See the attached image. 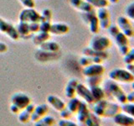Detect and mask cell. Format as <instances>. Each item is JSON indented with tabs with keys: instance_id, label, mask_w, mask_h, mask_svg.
I'll use <instances>...</instances> for the list:
<instances>
[{
	"instance_id": "2e32d148",
	"label": "cell",
	"mask_w": 134,
	"mask_h": 126,
	"mask_svg": "<svg viewBox=\"0 0 134 126\" xmlns=\"http://www.w3.org/2000/svg\"><path fill=\"white\" fill-rule=\"evenodd\" d=\"M114 123L119 126H134V118L119 112L112 118Z\"/></svg>"
},
{
	"instance_id": "277c9868",
	"label": "cell",
	"mask_w": 134,
	"mask_h": 126,
	"mask_svg": "<svg viewBox=\"0 0 134 126\" xmlns=\"http://www.w3.org/2000/svg\"><path fill=\"white\" fill-rule=\"evenodd\" d=\"M88 47L99 51H107L111 47V40L107 36L96 34L91 39Z\"/></svg>"
},
{
	"instance_id": "ac0fdd59",
	"label": "cell",
	"mask_w": 134,
	"mask_h": 126,
	"mask_svg": "<svg viewBox=\"0 0 134 126\" xmlns=\"http://www.w3.org/2000/svg\"><path fill=\"white\" fill-rule=\"evenodd\" d=\"M70 31V26L65 23H54L51 24L49 33L54 35H65Z\"/></svg>"
},
{
	"instance_id": "60d3db41",
	"label": "cell",
	"mask_w": 134,
	"mask_h": 126,
	"mask_svg": "<svg viewBox=\"0 0 134 126\" xmlns=\"http://www.w3.org/2000/svg\"><path fill=\"white\" fill-rule=\"evenodd\" d=\"M8 47L7 44L3 43V42H0V54L2 53H5L6 51H8Z\"/></svg>"
},
{
	"instance_id": "9c48e42d",
	"label": "cell",
	"mask_w": 134,
	"mask_h": 126,
	"mask_svg": "<svg viewBox=\"0 0 134 126\" xmlns=\"http://www.w3.org/2000/svg\"><path fill=\"white\" fill-rule=\"evenodd\" d=\"M116 25L119 28L120 31L127 38H133L134 26L132 20H130L126 16H119L116 19Z\"/></svg>"
},
{
	"instance_id": "f546056e",
	"label": "cell",
	"mask_w": 134,
	"mask_h": 126,
	"mask_svg": "<svg viewBox=\"0 0 134 126\" xmlns=\"http://www.w3.org/2000/svg\"><path fill=\"white\" fill-rule=\"evenodd\" d=\"M84 124H86V126H102L100 118L95 114L94 113H90L89 116Z\"/></svg>"
},
{
	"instance_id": "d4e9b609",
	"label": "cell",
	"mask_w": 134,
	"mask_h": 126,
	"mask_svg": "<svg viewBox=\"0 0 134 126\" xmlns=\"http://www.w3.org/2000/svg\"><path fill=\"white\" fill-rule=\"evenodd\" d=\"M39 49L40 50H43L45 52H51L56 53L60 50V45L55 41H45L44 43L40 45L39 46Z\"/></svg>"
},
{
	"instance_id": "e575fe53",
	"label": "cell",
	"mask_w": 134,
	"mask_h": 126,
	"mask_svg": "<svg viewBox=\"0 0 134 126\" xmlns=\"http://www.w3.org/2000/svg\"><path fill=\"white\" fill-rule=\"evenodd\" d=\"M133 109L134 104L132 103H122V105L121 106V110H122L124 113L130 116H133Z\"/></svg>"
},
{
	"instance_id": "e0dca14e",
	"label": "cell",
	"mask_w": 134,
	"mask_h": 126,
	"mask_svg": "<svg viewBox=\"0 0 134 126\" xmlns=\"http://www.w3.org/2000/svg\"><path fill=\"white\" fill-rule=\"evenodd\" d=\"M70 5L81 13H88L95 11V8L85 0H69Z\"/></svg>"
},
{
	"instance_id": "3957f363",
	"label": "cell",
	"mask_w": 134,
	"mask_h": 126,
	"mask_svg": "<svg viewBox=\"0 0 134 126\" xmlns=\"http://www.w3.org/2000/svg\"><path fill=\"white\" fill-rule=\"evenodd\" d=\"M108 77L116 82L132 83L134 81V75L123 68H115L109 71Z\"/></svg>"
},
{
	"instance_id": "d6986e66",
	"label": "cell",
	"mask_w": 134,
	"mask_h": 126,
	"mask_svg": "<svg viewBox=\"0 0 134 126\" xmlns=\"http://www.w3.org/2000/svg\"><path fill=\"white\" fill-rule=\"evenodd\" d=\"M48 112H49V106L47 104L42 103L40 105H37V106L35 107L34 112L32 113L30 120L35 123V122L38 121L40 119H41V118L47 115Z\"/></svg>"
},
{
	"instance_id": "603a6c76",
	"label": "cell",
	"mask_w": 134,
	"mask_h": 126,
	"mask_svg": "<svg viewBox=\"0 0 134 126\" xmlns=\"http://www.w3.org/2000/svg\"><path fill=\"white\" fill-rule=\"evenodd\" d=\"M90 109L88 108L87 103L85 102V101H81V104H80L79 108L76 112L77 114V120L80 122V123L84 124L86 122V119L88 118L90 114Z\"/></svg>"
},
{
	"instance_id": "8fae6325",
	"label": "cell",
	"mask_w": 134,
	"mask_h": 126,
	"mask_svg": "<svg viewBox=\"0 0 134 126\" xmlns=\"http://www.w3.org/2000/svg\"><path fill=\"white\" fill-rule=\"evenodd\" d=\"M96 17L99 21L100 29H107L110 25L111 24V14L108 8H97L96 12Z\"/></svg>"
},
{
	"instance_id": "ffe728a7",
	"label": "cell",
	"mask_w": 134,
	"mask_h": 126,
	"mask_svg": "<svg viewBox=\"0 0 134 126\" xmlns=\"http://www.w3.org/2000/svg\"><path fill=\"white\" fill-rule=\"evenodd\" d=\"M82 54L86 56L92 58H100L103 61H106L109 58V53L107 51H99V50H95L90 47L84 48L82 50Z\"/></svg>"
},
{
	"instance_id": "4316f807",
	"label": "cell",
	"mask_w": 134,
	"mask_h": 126,
	"mask_svg": "<svg viewBox=\"0 0 134 126\" xmlns=\"http://www.w3.org/2000/svg\"><path fill=\"white\" fill-rule=\"evenodd\" d=\"M89 88L91 90L92 97H93L94 103L100 100H102L106 98V92H105L103 88L100 87V86H94V87H91Z\"/></svg>"
},
{
	"instance_id": "44dd1931",
	"label": "cell",
	"mask_w": 134,
	"mask_h": 126,
	"mask_svg": "<svg viewBox=\"0 0 134 126\" xmlns=\"http://www.w3.org/2000/svg\"><path fill=\"white\" fill-rule=\"evenodd\" d=\"M47 102L50 106L58 112H60L62 109L66 108L65 103L56 95H49L47 97Z\"/></svg>"
},
{
	"instance_id": "7a4b0ae2",
	"label": "cell",
	"mask_w": 134,
	"mask_h": 126,
	"mask_svg": "<svg viewBox=\"0 0 134 126\" xmlns=\"http://www.w3.org/2000/svg\"><path fill=\"white\" fill-rule=\"evenodd\" d=\"M103 89L106 92V95L109 94L113 98H115L117 102L120 103H125L127 102V93L123 91L119 84L112 81V80H107L104 82V87Z\"/></svg>"
},
{
	"instance_id": "4dcf8cb0",
	"label": "cell",
	"mask_w": 134,
	"mask_h": 126,
	"mask_svg": "<svg viewBox=\"0 0 134 126\" xmlns=\"http://www.w3.org/2000/svg\"><path fill=\"white\" fill-rule=\"evenodd\" d=\"M81 101L80 100L79 98L74 97V98H70V101L68 102V104H67L66 108L71 112L72 114H73V113H76L80 104H81Z\"/></svg>"
},
{
	"instance_id": "ab89813d",
	"label": "cell",
	"mask_w": 134,
	"mask_h": 126,
	"mask_svg": "<svg viewBox=\"0 0 134 126\" xmlns=\"http://www.w3.org/2000/svg\"><path fill=\"white\" fill-rule=\"evenodd\" d=\"M9 108H10V112L12 113H14V114H19V112L21 111L18 107L15 106V105H14V104H11Z\"/></svg>"
},
{
	"instance_id": "74e56055",
	"label": "cell",
	"mask_w": 134,
	"mask_h": 126,
	"mask_svg": "<svg viewBox=\"0 0 134 126\" xmlns=\"http://www.w3.org/2000/svg\"><path fill=\"white\" fill-rule=\"evenodd\" d=\"M60 118L62 119H70L71 116H72V113H71V112L67 108H65L64 109H62V110L60 112Z\"/></svg>"
},
{
	"instance_id": "9a60e30c",
	"label": "cell",
	"mask_w": 134,
	"mask_h": 126,
	"mask_svg": "<svg viewBox=\"0 0 134 126\" xmlns=\"http://www.w3.org/2000/svg\"><path fill=\"white\" fill-rule=\"evenodd\" d=\"M76 94L85 101L87 104L94 103V99L91 92L90 88L83 83H78L76 87Z\"/></svg>"
},
{
	"instance_id": "ee69618b",
	"label": "cell",
	"mask_w": 134,
	"mask_h": 126,
	"mask_svg": "<svg viewBox=\"0 0 134 126\" xmlns=\"http://www.w3.org/2000/svg\"><path fill=\"white\" fill-rule=\"evenodd\" d=\"M109 3H112V4H116L120 2V0H107Z\"/></svg>"
},
{
	"instance_id": "ba28073f",
	"label": "cell",
	"mask_w": 134,
	"mask_h": 126,
	"mask_svg": "<svg viewBox=\"0 0 134 126\" xmlns=\"http://www.w3.org/2000/svg\"><path fill=\"white\" fill-rule=\"evenodd\" d=\"M111 37L114 40L117 46V49H118V51L121 56H124V55H126L129 51L130 49H131L129 38H127L124 34H122L121 31H118L113 35H111Z\"/></svg>"
},
{
	"instance_id": "1f68e13d",
	"label": "cell",
	"mask_w": 134,
	"mask_h": 126,
	"mask_svg": "<svg viewBox=\"0 0 134 126\" xmlns=\"http://www.w3.org/2000/svg\"><path fill=\"white\" fill-rule=\"evenodd\" d=\"M87 3H89L93 8H106L109 5L107 0H85Z\"/></svg>"
},
{
	"instance_id": "836d02e7",
	"label": "cell",
	"mask_w": 134,
	"mask_h": 126,
	"mask_svg": "<svg viewBox=\"0 0 134 126\" xmlns=\"http://www.w3.org/2000/svg\"><path fill=\"white\" fill-rule=\"evenodd\" d=\"M125 16L130 20L133 21L134 19V2H131L125 7Z\"/></svg>"
},
{
	"instance_id": "f35d334b",
	"label": "cell",
	"mask_w": 134,
	"mask_h": 126,
	"mask_svg": "<svg viewBox=\"0 0 134 126\" xmlns=\"http://www.w3.org/2000/svg\"><path fill=\"white\" fill-rule=\"evenodd\" d=\"M22 3V5L25 8H35V0H19Z\"/></svg>"
},
{
	"instance_id": "7bdbcfd3",
	"label": "cell",
	"mask_w": 134,
	"mask_h": 126,
	"mask_svg": "<svg viewBox=\"0 0 134 126\" xmlns=\"http://www.w3.org/2000/svg\"><path fill=\"white\" fill-rule=\"evenodd\" d=\"M126 70H127L129 72L134 74V64H126Z\"/></svg>"
},
{
	"instance_id": "83f0119b",
	"label": "cell",
	"mask_w": 134,
	"mask_h": 126,
	"mask_svg": "<svg viewBox=\"0 0 134 126\" xmlns=\"http://www.w3.org/2000/svg\"><path fill=\"white\" fill-rule=\"evenodd\" d=\"M104 61L102 60L100 58H92V57H89V56H84L80 58L79 60V63L82 67L87 66L91 64H102V62Z\"/></svg>"
},
{
	"instance_id": "5bb4252c",
	"label": "cell",
	"mask_w": 134,
	"mask_h": 126,
	"mask_svg": "<svg viewBox=\"0 0 134 126\" xmlns=\"http://www.w3.org/2000/svg\"><path fill=\"white\" fill-rule=\"evenodd\" d=\"M105 72V67L102 64H91L83 67L82 74L86 77H96V76H103Z\"/></svg>"
},
{
	"instance_id": "52a82bcc",
	"label": "cell",
	"mask_w": 134,
	"mask_h": 126,
	"mask_svg": "<svg viewBox=\"0 0 134 126\" xmlns=\"http://www.w3.org/2000/svg\"><path fill=\"white\" fill-rule=\"evenodd\" d=\"M81 19L85 23L89 30L93 35H96L100 31V24L97 19V17L95 11L88 12V13H81Z\"/></svg>"
},
{
	"instance_id": "f1b7e54d",
	"label": "cell",
	"mask_w": 134,
	"mask_h": 126,
	"mask_svg": "<svg viewBox=\"0 0 134 126\" xmlns=\"http://www.w3.org/2000/svg\"><path fill=\"white\" fill-rule=\"evenodd\" d=\"M55 119L53 116L45 115L35 122V126H54L55 124Z\"/></svg>"
},
{
	"instance_id": "4fadbf2b",
	"label": "cell",
	"mask_w": 134,
	"mask_h": 126,
	"mask_svg": "<svg viewBox=\"0 0 134 126\" xmlns=\"http://www.w3.org/2000/svg\"><path fill=\"white\" fill-rule=\"evenodd\" d=\"M41 19L40 22V30L43 32H49L50 25L52 24L53 19V13L52 10L49 8H44L40 14Z\"/></svg>"
},
{
	"instance_id": "b9f144b4",
	"label": "cell",
	"mask_w": 134,
	"mask_h": 126,
	"mask_svg": "<svg viewBox=\"0 0 134 126\" xmlns=\"http://www.w3.org/2000/svg\"><path fill=\"white\" fill-rule=\"evenodd\" d=\"M127 103H134V92H132L130 93L127 94Z\"/></svg>"
},
{
	"instance_id": "7c38bea8",
	"label": "cell",
	"mask_w": 134,
	"mask_h": 126,
	"mask_svg": "<svg viewBox=\"0 0 134 126\" xmlns=\"http://www.w3.org/2000/svg\"><path fill=\"white\" fill-rule=\"evenodd\" d=\"M11 104L18 107L20 110H23L29 104L31 103V98L29 95L24 92H15L11 96Z\"/></svg>"
},
{
	"instance_id": "30bf717a",
	"label": "cell",
	"mask_w": 134,
	"mask_h": 126,
	"mask_svg": "<svg viewBox=\"0 0 134 126\" xmlns=\"http://www.w3.org/2000/svg\"><path fill=\"white\" fill-rule=\"evenodd\" d=\"M0 32L9 37L12 40L17 41L19 40V36L18 32H17L16 27L1 17H0Z\"/></svg>"
},
{
	"instance_id": "cb8c5ba5",
	"label": "cell",
	"mask_w": 134,
	"mask_h": 126,
	"mask_svg": "<svg viewBox=\"0 0 134 126\" xmlns=\"http://www.w3.org/2000/svg\"><path fill=\"white\" fill-rule=\"evenodd\" d=\"M79 83L76 78H71L65 87V94L68 98H72L76 95V87Z\"/></svg>"
},
{
	"instance_id": "d6a6232c",
	"label": "cell",
	"mask_w": 134,
	"mask_h": 126,
	"mask_svg": "<svg viewBox=\"0 0 134 126\" xmlns=\"http://www.w3.org/2000/svg\"><path fill=\"white\" fill-rule=\"evenodd\" d=\"M102 81V76H96V77H86L88 87H94V86H100Z\"/></svg>"
},
{
	"instance_id": "7402d4cb",
	"label": "cell",
	"mask_w": 134,
	"mask_h": 126,
	"mask_svg": "<svg viewBox=\"0 0 134 126\" xmlns=\"http://www.w3.org/2000/svg\"><path fill=\"white\" fill-rule=\"evenodd\" d=\"M35 105L30 103L29 104L28 106L24 108L23 110H21L19 113L18 116V119L20 123L22 124H27L30 121L31 119V114L32 113L34 112V109H35Z\"/></svg>"
},
{
	"instance_id": "6da1fadb",
	"label": "cell",
	"mask_w": 134,
	"mask_h": 126,
	"mask_svg": "<svg viewBox=\"0 0 134 126\" xmlns=\"http://www.w3.org/2000/svg\"><path fill=\"white\" fill-rule=\"evenodd\" d=\"M92 110L95 114L100 118H113L116 113L121 111V105L105 98L95 102Z\"/></svg>"
},
{
	"instance_id": "484cf974",
	"label": "cell",
	"mask_w": 134,
	"mask_h": 126,
	"mask_svg": "<svg viewBox=\"0 0 134 126\" xmlns=\"http://www.w3.org/2000/svg\"><path fill=\"white\" fill-rule=\"evenodd\" d=\"M49 38H50V34L49 32L39 31L34 35V36L32 38V42L34 45L39 47L40 45L44 43L45 41L49 40Z\"/></svg>"
},
{
	"instance_id": "d590c367",
	"label": "cell",
	"mask_w": 134,
	"mask_h": 126,
	"mask_svg": "<svg viewBox=\"0 0 134 126\" xmlns=\"http://www.w3.org/2000/svg\"><path fill=\"white\" fill-rule=\"evenodd\" d=\"M123 61L125 64H132L134 61V49L131 48L129 51L123 56Z\"/></svg>"
},
{
	"instance_id": "8d00e7d4",
	"label": "cell",
	"mask_w": 134,
	"mask_h": 126,
	"mask_svg": "<svg viewBox=\"0 0 134 126\" xmlns=\"http://www.w3.org/2000/svg\"><path fill=\"white\" fill-rule=\"evenodd\" d=\"M58 126H78L76 123L73 121H70V119H60L57 123Z\"/></svg>"
},
{
	"instance_id": "5b68a950",
	"label": "cell",
	"mask_w": 134,
	"mask_h": 126,
	"mask_svg": "<svg viewBox=\"0 0 134 126\" xmlns=\"http://www.w3.org/2000/svg\"><path fill=\"white\" fill-rule=\"evenodd\" d=\"M16 29L19 34V39H26L30 35H35V33L39 32L40 30V24L37 23H24V22H19L17 24Z\"/></svg>"
},
{
	"instance_id": "8992f818",
	"label": "cell",
	"mask_w": 134,
	"mask_h": 126,
	"mask_svg": "<svg viewBox=\"0 0 134 126\" xmlns=\"http://www.w3.org/2000/svg\"><path fill=\"white\" fill-rule=\"evenodd\" d=\"M41 15L38 11L35 9V8H25L20 11L19 14V22L24 23H37L40 24Z\"/></svg>"
}]
</instances>
